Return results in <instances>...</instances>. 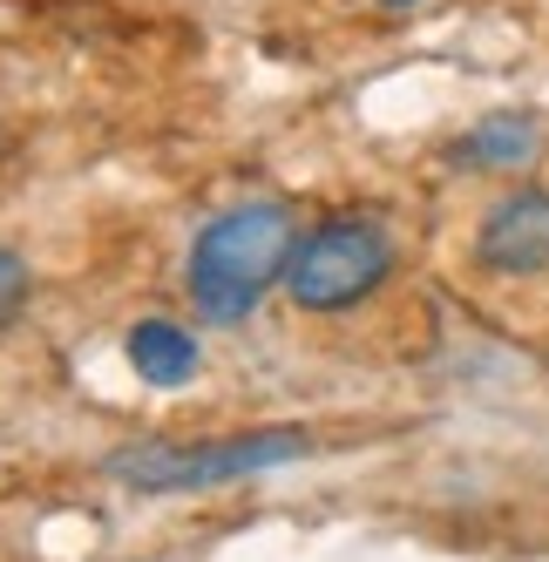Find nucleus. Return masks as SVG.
<instances>
[{"mask_svg": "<svg viewBox=\"0 0 549 562\" xmlns=\"http://www.w3.org/2000/svg\"><path fill=\"white\" fill-rule=\"evenodd\" d=\"M299 245V217L279 196H251V204L217 211L183 265V292L198 305L204 326H245L265 305L271 285H285V265Z\"/></svg>", "mask_w": 549, "mask_h": 562, "instance_id": "f257e3e1", "label": "nucleus"}, {"mask_svg": "<svg viewBox=\"0 0 549 562\" xmlns=\"http://www.w3.org/2000/svg\"><path fill=\"white\" fill-rule=\"evenodd\" d=\"M312 454V440L299 427H258V434H224V440H136V448H115L109 474L136 495H198V488H224V481H245L265 468H285Z\"/></svg>", "mask_w": 549, "mask_h": 562, "instance_id": "f03ea898", "label": "nucleus"}, {"mask_svg": "<svg viewBox=\"0 0 549 562\" xmlns=\"http://www.w3.org/2000/svg\"><path fill=\"white\" fill-rule=\"evenodd\" d=\"M394 278V237L373 217H326L299 231L285 265V299L299 312H352Z\"/></svg>", "mask_w": 549, "mask_h": 562, "instance_id": "7ed1b4c3", "label": "nucleus"}, {"mask_svg": "<svg viewBox=\"0 0 549 562\" xmlns=\"http://www.w3.org/2000/svg\"><path fill=\"white\" fill-rule=\"evenodd\" d=\"M475 265L489 278H536L549 271V190L516 183L502 190L475 224Z\"/></svg>", "mask_w": 549, "mask_h": 562, "instance_id": "20e7f679", "label": "nucleus"}, {"mask_svg": "<svg viewBox=\"0 0 549 562\" xmlns=\"http://www.w3.org/2000/svg\"><path fill=\"white\" fill-rule=\"evenodd\" d=\"M542 156V123L529 109H495L455 143V170H529Z\"/></svg>", "mask_w": 549, "mask_h": 562, "instance_id": "39448f33", "label": "nucleus"}, {"mask_svg": "<svg viewBox=\"0 0 549 562\" xmlns=\"http://www.w3.org/2000/svg\"><path fill=\"white\" fill-rule=\"evenodd\" d=\"M123 352H130L136 380H143V386H164V393L183 386V380H198V367H204L198 333L177 326V318H136L130 339H123Z\"/></svg>", "mask_w": 549, "mask_h": 562, "instance_id": "423d86ee", "label": "nucleus"}, {"mask_svg": "<svg viewBox=\"0 0 549 562\" xmlns=\"http://www.w3.org/2000/svg\"><path fill=\"white\" fill-rule=\"evenodd\" d=\"M27 285H34V271L14 245H0V326H14V312L27 305Z\"/></svg>", "mask_w": 549, "mask_h": 562, "instance_id": "0eeeda50", "label": "nucleus"}, {"mask_svg": "<svg viewBox=\"0 0 549 562\" xmlns=\"http://www.w3.org/2000/svg\"><path fill=\"white\" fill-rule=\"evenodd\" d=\"M386 8H414V0H386Z\"/></svg>", "mask_w": 549, "mask_h": 562, "instance_id": "6e6552de", "label": "nucleus"}]
</instances>
